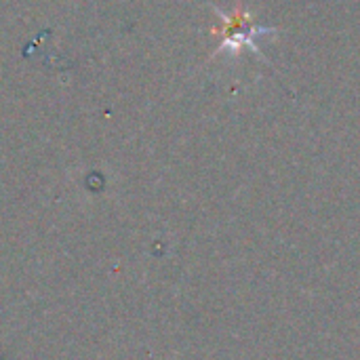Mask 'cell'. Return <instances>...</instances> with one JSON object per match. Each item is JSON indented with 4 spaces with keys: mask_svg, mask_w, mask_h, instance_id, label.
Masks as SVG:
<instances>
[{
    "mask_svg": "<svg viewBox=\"0 0 360 360\" xmlns=\"http://www.w3.org/2000/svg\"><path fill=\"white\" fill-rule=\"evenodd\" d=\"M219 15H221L224 23H221V27H217V34L221 36L217 51H240V46H249L251 51L259 53L255 38L272 32V30L255 25L243 8H238L236 13H221L219 11Z\"/></svg>",
    "mask_w": 360,
    "mask_h": 360,
    "instance_id": "1",
    "label": "cell"
}]
</instances>
